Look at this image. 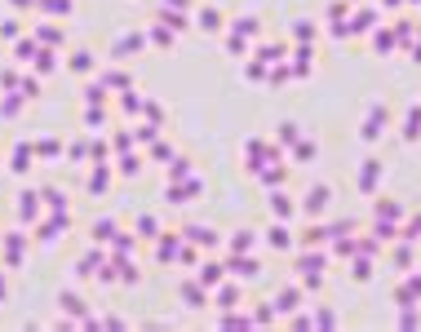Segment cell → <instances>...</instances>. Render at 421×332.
<instances>
[{"label": "cell", "instance_id": "1", "mask_svg": "<svg viewBox=\"0 0 421 332\" xmlns=\"http://www.w3.org/2000/svg\"><path fill=\"white\" fill-rule=\"evenodd\" d=\"M0 297H4V284H0Z\"/></svg>", "mask_w": 421, "mask_h": 332}]
</instances>
